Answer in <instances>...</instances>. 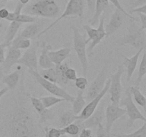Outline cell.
I'll return each mask as SVG.
<instances>
[{"label":"cell","instance_id":"obj_1","mask_svg":"<svg viewBox=\"0 0 146 137\" xmlns=\"http://www.w3.org/2000/svg\"><path fill=\"white\" fill-rule=\"evenodd\" d=\"M27 103L21 98L13 104L7 119L9 137H41L38 121Z\"/></svg>","mask_w":146,"mask_h":137},{"label":"cell","instance_id":"obj_2","mask_svg":"<svg viewBox=\"0 0 146 137\" xmlns=\"http://www.w3.org/2000/svg\"><path fill=\"white\" fill-rule=\"evenodd\" d=\"M60 9L54 0H38L27 7V14L44 18H54L58 15Z\"/></svg>","mask_w":146,"mask_h":137},{"label":"cell","instance_id":"obj_3","mask_svg":"<svg viewBox=\"0 0 146 137\" xmlns=\"http://www.w3.org/2000/svg\"><path fill=\"white\" fill-rule=\"evenodd\" d=\"M146 32L145 30L138 28L134 23H132L128 28V31L123 38L118 41L121 46L130 45L136 49L145 48L146 44Z\"/></svg>","mask_w":146,"mask_h":137},{"label":"cell","instance_id":"obj_4","mask_svg":"<svg viewBox=\"0 0 146 137\" xmlns=\"http://www.w3.org/2000/svg\"><path fill=\"white\" fill-rule=\"evenodd\" d=\"M74 34V49L82 68L83 74L87 75L88 71V61L86 54V38L85 35L81 34L78 29L76 27L73 26L71 27Z\"/></svg>","mask_w":146,"mask_h":137},{"label":"cell","instance_id":"obj_5","mask_svg":"<svg viewBox=\"0 0 146 137\" xmlns=\"http://www.w3.org/2000/svg\"><path fill=\"white\" fill-rule=\"evenodd\" d=\"M84 7H85V0H69L68 3H67V5L63 14L59 17H58L56 20H55L54 22L51 23L50 25H48L46 28L43 29L41 31H40L38 35L36 36V37H39L42 36L46 32L49 31L58 21L66 18V17H82L84 13Z\"/></svg>","mask_w":146,"mask_h":137},{"label":"cell","instance_id":"obj_6","mask_svg":"<svg viewBox=\"0 0 146 137\" xmlns=\"http://www.w3.org/2000/svg\"><path fill=\"white\" fill-rule=\"evenodd\" d=\"M29 72L30 74H31V75L34 76V78L36 80L37 82H38L44 89L46 90L48 93H50V94H51L52 95H54V96H57L59 97V98H64V99H65L66 101H69V102H72V101H74L75 97L68 94V93L67 92V91H66L64 88H61V86L57 85L55 83L51 82V81H48V80H46L45 78H43V77L40 75L39 73L38 72V71H34V70L29 69Z\"/></svg>","mask_w":146,"mask_h":137},{"label":"cell","instance_id":"obj_7","mask_svg":"<svg viewBox=\"0 0 146 137\" xmlns=\"http://www.w3.org/2000/svg\"><path fill=\"white\" fill-rule=\"evenodd\" d=\"M125 94V98L122 100H120L119 105L121 106H124L126 108L125 109L126 110L125 114H127L128 116V124H127L128 126H132L133 123L136 120H141V121H143L145 122L146 121V118L143 114H141V111L135 106V103L133 100L132 95L131 94L130 87L127 88Z\"/></svg>","mask_w":146,"mask_h":137},{"label":"cell","instance_id":"obj_8","mask_svg":"<svg viewBox=\"0 0 146 137\" xmlns=\"http://www.w3.org/2000/svg\"><path fill=\"white\" fill-rule=\"evenodd\" d=\"M83 28L85 29L86 34L88 36V38L86 39V43L88 44V42L91 41V45L88 49V54L91 55L94 49L102 41L103 39L106 37V33L105 31V27H104V17H102L101 20H99L98 27L97 29L93 28L88 24L84 25Z\"/></svg>","mask_w":146,"mask_h":137},{"label":"cell","instance_id":"obj_9","mask_svg":"<svg viewBox=\"0 0 146 137\" xmlns=\"http://www.w3.org/2000/svg\"><path fill=\"white\" fill-rule=\"evenodd\" d=\"M108 71V63H106L100 72L98 74V75L96 76L95 79L88 87L86 94V97H84L86 101H90L91 100H92L94 97L96 96L102 91L103 88L105 86L106 82Z\"/></svg>","mask_w":146,"mask_h":137},{"label":"cell","instance_id":"obj_10","mask_svg":"<svg viewBox=\"0 0 146 137\" xmlns=\"http://www.w3.org/2000/svg\"><path fill=\"white\" fill-rule=\"evenodd\" d=\"M124 72V68L123 66H119L118 67L116 72L111 76V83H110L109 88L108 92H109L111 95V104L119 105L120 100L121 98L123 88L121 84V76Z\"/></svg>","mask_w":146,"mask_h":137},{"label":"cell","instance_id":"obj_11","mask_svg":"<svg viewBox=\"0 0 146 137\" xmlns=\"http://www.w3.org/2000/svg\"><path fill=\"white\" fill-rule=\"evenodd\" d=\"M110 83H111V78L107 80L106 82L105 86L103 88L102 91H101L96 96L94 97L92 100L88 101V102H89L88 104H86V105L85 106L84 109L81 111V112L80 113L79 115H78V119H81L84 121V120L88 118V117L95 111V110L97 108L98 104H99L100 101H101L103 97H104V96L106 95V94L108 92V88H109L110 86Z\"/></svg>","mask_w":146,"mask_h":137},{"label":"cell","instance_id":"obj_12","mask_svg":"<svg viewBox=\"0 0 146 137\" xmlns=\"http://www.w3.org/2000/svg\"><path fill=\"white\" fill-rule=\"evenodd\" d=\"M125 113H126V110L120 107L119 105H115L113 104L108 105L105 112V117L106 119L105 127L106 131L107 132H110L114 122L125 115Z\"/></svg>","mask_w":146,"mask_h":137},{"label":"cell","instance_id":"obj_13","mask_svg":"<svg viewBox=\"0 0 146 137\" xmlns=\"http://www.w3.org/2000/svg\"><path fill=\"white\" fill-rule=\"evenodd\" d=\"M17 63L25 66L29 69L38 71V58L36 55V47L35 46L27 49L22 56L19 58Z\"/></svg>","mask_w":146,"mask_h":137},{"label":"cell","instance_id":"obj_14","mask_svg":"<svg viewBox=\"0 0 146 137\" xmlns=\"http://www.w3.org/2000/svg\"><path fill=\"white\" fill-rule=\"evenodd\" d=\"M124 14L118 9H115L114 12L111 15L109 22L105 28L106 37H108L113 34L116 31H118L120 27L122 26L124 21Z\"/></svg>","mask_w":146,"mask_h":137},{"label":"cell","instance_id":"obj_15","mask_svg":"<svg viewBox=\"0 0 146 137\" xmlns=\"http://www.w3.org/2000/svg\"><path fill=\"white\" fill-rule=\"evenodd\" d=\"M105 117V112L103 106L97 107L94 113L86 119L83 121V125L84 128H96L102 124Z\"/></svg>","mask_w":146,"mask_h":137},{"label":"cell","instance_id":"obj_16","mask_svg":"<svg viewBox=\"0 0 146 137\" xmlns=\"http://www.w3.org/2000/svg\"><path fill=\"white\" fill-rule=\"evenodd\" d=\"M144 49H145V48H141L138 49V51L131 58H128L125 56L121 55V57L124 59L123 65L126 68V81L128 83L131 81V77H132L134 71L136 68L137 65H138V61L139 59L140 55L143 51Z\"/></svg>","mask_w":146,"mask_h":137},{"label":"cell","instance_id":"obj_17","mask_svg":"<svg viewBox=\"0 0 146 137\" xmlns=\"http://www.w3.org/2000/svg\"><path fill=\"white\" fill-rule=\"evenodd\" d=\"M28 97L29 98L31 104L33 106V108L35 109L37 114H39L40 122L44 123L46 121H47V119H48L50 118V116L51 115V111L48 109V108H46L44 106L40 98H38L34 96H31L30 95H28Z\"/></svg>","mask_w":146,"mask_h":137},{"label":"cell","instance_id":"obj_18","mask_svg":"<svg viewBox=\"0 0 146 137\" xmlns=\"http://www.w3.org/2000/svg\"><path fill=\"white\" fill-rule=\"evenodd\" d=\"M21 56V51L19 49H16L9 47L7 52V57L4 58V61L2 64V68L4 72H9L11 67L17 64L18 60Z\"/></svg>","mask_w":146,"mask_h":137},{"label":"cell","instance_id":"obj_19","mask_svg":"<svg viewBox=\"0 0 146 137\" xmlns=\"http://www.w3.org/2000/svg\"><path fill=\"white\" fill-rule=\"evenodd\" d=\"M109 7L108 0H96L95 4V9L91 18L88 20V23L91 26H96L99 22L101 14Z\"/></svg>","mask_w":146,"mask_h":137},{"label":"cell","instance_id":"obj_20","mask_svg":"<svg viewBox=\"0 0 146 137\" xmlns=\"http://www.w3.org/2000/svg\"><path fill=\"white\" fill-rule=\"evenodd\" d=\"M41 53L38 60V64L43 69L54 67V64L50 60L48 57V51L51 50V46L46 42L41 43Z\"/></svg>","mask_w":146,"mask_h":137},{"label":"cell","instance_id":"obj_21","mask_svg":"<svg viewBox=\"0 0 146 137\" xmlns=\"http://www.w3.org/2000/svg\"><path fill=\"white\" fill-rule=\"evenodd\" d=\"M71 53V49L68 47H64L56 51H48V57L50 60L54 65L62 64L66 59H67Z\"/></svg>","mask_w":146,"mask_h":137},{"label":"cell","instance_id":"obj_22","mask_svg":"<svg viewBox=\"0 0 146 137\" xmlns=\"http://www.w3.org/2000/svg\"><path fill=\"white\" fill-rule=\"evenodd\" d=\"M56 73V84L61 86V88L66 86L69 83V81L65 76V71L68 67H69L67 63H62L58 65L54 66Z\"/></svg>","mask_w":146,"mask_h":137},{"label":"cell","instance_id":"obj_23","mask_svg":"<svg viewBox=\"0 0 146 137\" xmlns=\"http://www.w3.org/2000/svg\"><path fill=\"white\" fill-rule=\"evenodd\" d=\"M20 79V71L19 70L7 74L1 78V83L7 85L8 89H13L18 84Z\"/></svg>","mask_w":146,"mask_h":137},{"label":"cell","instance_id":"obj_24","mask_svg":"<svg viewBox=\"0 0 146 137\" xmlns=\"http://www.w3.org/2000/svg\"><path fill=\"white\" fill-rule=\"evenodd\" d=\"M21 23L18 22V21H11L8 29H7V33H6L5 40H4V44L7 46V47H9L11 41L15 38V36L17 35V31L19 29L21 26Z\"/></svg>","mask_w":146,"mask_h":137},{"label":"cell","instance_id":"obj_25","mask_svg":"<svg viewBox=\"0 0 146 137\" xmlns=\"http://www.w3.org/2000/svg\"><path fill=\"white\" fill-rule=\"evenodd\" d=\"M71 103H72V111L74 114L76 115L79 114L86 105V101L84 97V91L78 90L76 97L74 98V101Z\"/></svg>","mask_w":146,"mask_h":137},{"label":"cell","instance_id":"obj_26","mask_svg":"<svg viewBox=\"0 0 146 137\" xmlns=\"http://www.w3.org/2000/svg\"><path fill=\"white\" fill-rule=\"evenodd\" d=\"M38 30H39V28L36 24L31 23L29 25L24 29V30L17 37V38L23 39H30L38 35L39 33Z\"/></svg>","mask_w":146,"mask_h":137},{"label":"cell","instance_id":"obj_27","mask_svg":"<svg viewBox=\"0 0 146 137\" xmlns=\"http://www.w3.org/2000/svg\"><path fill=\"white\" fill-rule=\"evenodd\" d=\"M84 128L83 125V120L77 119L72 124L63 128V131L67 135H71L74 137H78L80 131Z\"/></svg>","mask_w":146,"mask_h":137},{"label":"cell","instance_id":"obj_28","mask_svg":"<svg viewBox=\"0 0 146 137\" xmlns=\"http://www.w3.org/2000/svg\"><path fill=\"white\" fill-rule=\"evenodd\" d=\"M78 119V115H76L74 114V112L71 111H67L63 113L59 117L58 119V128H63L66 127V126L74 123L76 120Z\"/></svg>","mask_w":146,"mask_h":137},{"label":"cell","instance_id":"obj_29","mask_svg":"<svg viewBox=\"0 0 146 137\" xmlns=\"http://www.w3.org/2000/svg\"><path fill=\"white\" fill-rule=\"evenodd\" d=\"M130 91L135 102L139 106H142L144 111H146V98L141 91L139 86L135 85L132 86L130 87Z\"/></svg>","mask_w":146,"mask_h":137},{"label":"cell","instance_id":"obj_30","mask_svg":"<svg viewBox=\"0 0 146 137\" xmlns=\"http://www.w3.org/2000/svg\"><path fill=\"white\" fill-rule=\"evenodd\" d=\"M31 46V42L30 39H23L14 38L11 41L9 47L16 49H27Z\"/></svg>","mask_w":146,"mask_h":137},{"label":"cell","instance_id":"obj_31","mask_svg":"<svg viewBox=\"0 0 146 137\" xmlns=\"http://www.w3.org/2000/svg\"><path fill=\"white\" fill-rule=\"evenodd\" d=\"M40 100L42 102L43 105L46 108H51L55 104H58V103L65 101L64 98H59L57 96H41L40 97Z\"/></svg>","mask_w":146,"mask_h":137},{"label":"cell","instance_id":"obj_32","mask_svg":"<svg viewBox=\"0 0 146 137\" xmlns=\"http://www.w3.org/2000/svg\"><path fill=\"white\" fill-rule=\"evenodd\" d=\"M143 54L142 60H141L139 68H138V77H137L136 81H135V86H138L142 81V78L146 74V53L145 50H143Z\"/></svg>","mask_w":146,"mask_h":137},{"label":"cell","instance_id":"obj_33","mask_svg":"<svg viewBox=\"0 0 146 137\" xmlns=\"http://www.w3.org/2000/svg\"><path fill=\"white\" fill-rule=\"evenodd\" d=\"M38 73L46 80L56 84V69L54 67L49 68L42 69Z\"/></svg>","mask_w":146,"mask_h":137},{"label":"cell","instance_id":"obj_34","mask_svg":"<svg viewBox=\"0 0 146 137\" xmlns=\"http://www.w3.org/2000/svg\"><path fill=\"white\" fill-rule=\"evenodd\" d=\"M114 137H146V121H145L143 125L140 127L138 130L133 131L129 134H114Z\"/></svg>","mask_w":146,"mask_h":137},{"label":"cell","instance_id":"obj_35","mask_svg":"<svg viewBox=\"0 0 146 137\" xmlns=\"http://www.w3.org/2000/svg\"><path fill=\"white\" fill-rule=\"evenodd\" d=\"M44 131L46 134L48 135V137H60L61 136L65 134L62 128H57L54 127L48 128V127H44Z\"/></svg>","mask_w":146,"mask_h":137},{"label":"cell","instance_id":"obj_36","mask_svg":"<svg viewBox=\"0 0 146 137\" xmlns=\"http://www.w3.org/2000/svg\"><path fill=\"white\" fill-rule=\"evenodd\" d=\"M15 21H18V22L24 24V23H35L36 21V17H33V16L29 15V14H20L17 16L14 19Z\"/></svg>","mask_w":146,"mask_h":137},{"label":"cell","instance_id":"obj_37","mask_svg":"<svg viewBox=\"0 0 146 137\" xmlns=\"http://www.w3.org/2000/svg\"><path fill=\"white\" fill-rule=\"evenodd\" d=\"M108 1H109V2H111V4H113V6H115V9H118V10H120L121 12L123 13L124 15L126 16L127 17H128L130 19H131L132 21H138V19H135V17H133V16H131L129 13L127 12V11H125L123 8V7L121 6V3H120L119 0H108Z\"/></svg>","mask_w":146,"mask_h":137},{"label":"cell","instance_id":"obj_38","mask_svg":"<svg viewBox=\"0 0 146 137\" xmlns=\"http://www.w3.org/2000/svg\"><path fill=\"white\" fill-rule=\"evenodd\" d=\"M75 86L78 90L84 91L88 86V80L85 76L77 77L75 80Z\"/></svg>","mask_w":146,"mask_h":137},{"label":"cell","instance_id":"obj_39","mask_svg":"<svg viewBox=\"0 0 146 137\" xmlns=\"http://www.w3.org/2000/svg\"><path fill=\"white\" fill-rule=\"evenodd\" d=\"M65 76L68 81H75L77 78L76 71L74 68L68 67L65 71Z\"/></svg>","mask_w":146,"mask_h":137},{"label":"cell","instance_id":"obj_40","mask_svg":"<svg viewBox=\"0 0 146 137\" xmlns=\"http://www.w3.org/2000/svg\"><path fill=\"white\" fill-rule=\"evenodd\" d=\"M96 137H111L110 132H107L102 124L97 127Z\"/></svg>","mask_w":146,"mask_h":137},{"label":"cell","instance_id":"obj_41","mask_svg":"<svg viewBox=\"0 0 146 137\" xmlns=\"http://www.w3.org/2000/svg\"><path fill=\"white\" fill-rule=\"evenodd\" d=\"M92 131L91 128H83L80 131L78 137H92Z\"/></svg>","mask_w":146,"mask_h":137},{"label":"cell","instance_id":"obj_42","mask_svg":"<svg viewBox=\"0 0 146 137\" xmlns=\"http://www.w3.org/2000/svg\"><path fill=\"white\" fill-rule=\"evenodd\" d=\"M130 14H133V13H142V14H146V4L145 5L141 6V7H135V8H133L132 9H131L129 11Z\"/></svg>","mask_w":146,"mask_h":137},{"label":"cell","instance_id":"obj_43","mask_svg":"<svg viewBox=\"0 0 146 137\" xmlns=\"http://www.w3.org/2000/svg\"><path fill=\"white\" fill-rule=\"evenodd\" d=\"M85 1H86L87 6H88V9L89 14L92 16V14L94 12V9H95V4L96 0H85Z\"/></svg>","mask_w":146,"mask_h":137},{"label":"cell","instance_id":"obj_44","mask_svg":"<svg viewBox=\"0 0 146 137\" xmlns=\"http://www.w3.org/2000/svg\"><path fill=\"white\" fill-rule=\"evenodd\" d=\"M138 15L139 16L140 19H141V29L143 30L146 29V14H142V13H138Z\"/></svg>","mask_w":146,"mask_h":137},{"label":"cell","instance_id":"obj_45","mask_svg":"<svg viewBox=\"0 0 146 137\" xmlns=\"http://www.w3.org/2000/svg\"><path fill=\"white\" fill-rule=\"evenodd\" d=\"M6 47H7V46L4 43L0 44V64H2L4 61V49Z\"/></svg>","mask_w":146,"mask_h":137},{"label":"cell","instance_id":"obj_46","mask_svg":"<svg viewBox=\"0 0 146 137\" xmlns=\"http://www.w3.org/2000/svg\"><path fill=\"white\" fill-rule=\"evenodd\" d=\"M9 14V11L6 8H2L0 9V19H6L7 17H8Z\"/></svg>","mask_w":146,"mask_h":137},{"label":"cell","instance_id":"obj_47","mask_svg":"<svg viewBox=\"0 0 146 137\" xmlns=\"http://www.w3.org/2000/svg\"><path fill=\"white\" fill-rule=\"evenodd\" d=\"M146 4V0H135L133 4L131 7L132 8H135V7H141V6L145 5Z\"/></svg>","mask_w":146,"mask_h":137},{"label":"cell","instance_id":"obj_48","mask_svg":"<svg viewBox=\"0 0 146 137\" xmlns=\"http://www.w3.org/2000/svg\"><path fill=\"white\" fill-rule=\"evenodd\" d=\"M8 88L7 87H4V88H3L2 89L0 90V98H1V97L3 96L4 95V94H6V93L8 91Z\"/></svg>","mask_w":146,"mask_h":137},{"label":"cell","instance_id":"obj_49","mask_svg":"<svg viewBox=\"0 0 146 137\" xmlns=\"http://www.w3.org/2000/svg\"><path fill=\"white\" fill-rule=\"evenodd\" d=\"M4 70H3V68L1 66H0V80L3 78L4 76Z\"/></svg>","mask_w":146,"mask_h":137},{"label":"cell","instance_id":"obj_50","mask_svg":"<svg viewBox=\"0 0 146 137\" xmlns=\"http://www.w3.org/2000/svg\"><path fill=\"white\" fill-rule=\"evenodd\" d=\"M19 1L21 4H22L23 5H25V4H28L29 0H19Z\"/></svg>","mask_w":146,"mask_h":137},{"label":"cell","instance_id":"obj_51","mask_svg":"<svg viewBox=\"0 0 146 137\" xmlns=\"http://www.w3.org/2000/svg\"><path fill=\"white\" fill-rule=\"evenodd\" d=\"M134 1H135V0H130V4H131V6H132L133 4Z\"/></svg>","mask_w":146,"mask_h":137},{"label":"cell","instance_id":"obj_52","mask_svg":"<svg viewBox=\"0 0 146 137\" xmlns=\"http://www.w3.org/2000/svg\"><path fill=\"white\" fill-rule=\"evenodd\" d=\"M60 137H69V136H68V135H67V134H64V135H62V136H60Z\"/></svg>","mask_w":146,"mask_h":137},{"label":"cell","instance_id":"obj_53","mask_svg":"<svg viewBox=\"0 0 146 137\" xmlns=\"http://www.w3.org/2000/svg\"><path fill=\"white\" fill-rule=\"evenodd\" d=\"M44 137H48V135H47V134H46L45 132H44Z\"/></svg>","mask_w":146,"mask_h":137},{"label":"cell","instance_id":"obj_54","mask_svg":"<svg viewBox=\"0 0 146 137\" xmlns=\"http://www.w3.org/2000/svg\"><path fill=\"white\" fill-rule=\"evenodd\" d=\"M64 1H65V2L66 3V2H67V0H64Z\"/></svg>","mask_w":146,"mask_h":137},{"label":"cell","instance_id":"obj_55","mask_svg":"<svg viewBox=\"0 0 146 137\" xmlns=\"http://www.w3.org/2000/svg\"><path fill=\"white\" fill-rule=\"evenodd\" d=\"M2 27V25H1V24H0V27Z\"/></svg>","mask_w":146,"mask_h":137},{"label":"cell","instance_id":"obj_56","mask_svg":"<svg viewBox=\"0 0 146 137\" xmlns=\"http://www.w3.org/2000/svg\"><path fill=\"white\" fill-rule=\"evenodd\" d=\"M6 1H11V0H6Z\"/></svg>","mask_w":146,"mask_h":137},{"label":"cell","instance_id":"obj_57","mask_svg":"<svg viewBox=\"0 0 146 137\" xmlns=\"http://www.w3.org/2000/svg\"><path fill=\"white\" fill-rule=\"evenodd\" d=\"M0 137H1V134H0Z\"/></svg>","mask_w":146,"mask_h":137},{"label":"cell","instance_id":"obj_58","mask_svg":"<svg viewBox=\"0 0 146 137\" xmlns=\"http://www.w3.org/2000/svg\"><path fill=\"white\" fill-rule=\"evenodd\" d=\"M1 1V0H0V1Z\"/></svg>","mask_w":146,"mask_h":137},{"label":"cell","instance_id":"obj_59","mask_svg":"<svg viewBox=\"0 0 146 137\" xmlns=\"http://www.w3.org/2000/svg\"><path fill=\"white\" fill-rule=\"evenodd\" d=\"M119 1H121V0H119Z\"/></svg>","mask_w":146,"mask_h":137}]
</instances>
